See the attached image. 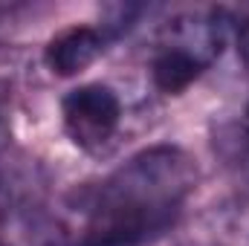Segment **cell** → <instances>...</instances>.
<instances>
[{
	"instance_id": "cell-7",
	"label": "cell",
	"mask_w": 249,
	"mask_h": 246,
	"mask_svg": "<svg viewBox=\"0 0 249 246\" xmlns=\"http://www.w3.org/2000/svg\"><path fill=\"white\" fill-rule=\"evenodd\" d=\"M235 47H238V58L241 64L249 70V18H244L238 23V32H235Z\"/></svg>"
},
{
	"instance_id": "cell-1",
	"label": "cell",
	"mask_w": 249,
	"mask_h": 246,
	"mask_svg": "<svg viewBox=\"0 0 249 246\" xmlns=\"http://www.w3.org/2000/svg\"><path fill=\"white\" fill-rule=\"evenodd\" d=\"M197 162L177 145H151L105 180L70 194L64 246H145L180 214L197 185Z\"/></svg>"
},
{
	"instance_id": "cell-8",
	"label": "cell",
	"mask_w": 249,
	"mask_h": 246,
	"mask_svg": "<svg viewBox=\"0 0 249 246\" xmlns=\"http://www.w3.org/2000/svg\"><path fill=\"white\" fill-rule=\"evenodd\" d=\"M241 127L249 133V105H247V113H244V122H241Z\"/></svg>"
},
{
	"instance_id": "cell-2",
	"label": "cell",
	"mask_w": 249,
	"mask_h": 246,
	"mask_svg": "<svg viewBox=\"0 0 249 246\" xmlns=\"http://www.w3.org/2000/svg\"><path fill=\"white\" fill-rule=\"evenodd\" d=\"M61 122L75 148L102 151L122 124V99L107 84H78L61 99Z\"/></svg>"
},
{
	"instance_id": "cell-3",
	"label": "cell",
	"mask_w": 249,
	"mask_h": 246,
	"mask_svg": "<svg viewBox=\"0 0 249 246\" xmlns=\"http://www.w3.org/2000/svg\"><path fill=\"white\" fill-rule=\"evenodd\" d=\"M0 246H64L61 214L29 191L12 197L0 211Z\"/></svg>"
},
{
	"instance_id": "cell-4",
	"label": "cell",
	"mask_w": 249,
	"mask_h": 246,
	"mask_svg": "<svg viewBox=\"0 0 249 246\" xmlns=\"http://www.w3.org/2000/svg\"><path fill=\"white\" fill-rule=\"evenodd\" d=\"M180 246H249V203H220L197 214L183 229Z\"/></svg>"
},
{
	"instance_id": "cell-6",
	"label": "cell",
	"mask_w": 249,
	"mask_h": 246,
	"mask_svg": "<svg viewBox=\"0 0 249 246\" xmlns=\"http://www.w3.org/2000/svg\"><path fill=\"white\" fill-rule=\"evenodd\" d=\"M209 67L197 61L191 53H186L177 44L168 41H157L154 44V55H151V81L160 93L165 96H180L206 72Z\"/></svg>"
},
{
	"instance_id": "cell-5",
	"label": "cell",
	"mask_w": 249,
	"mask_h": 246,
	"mask_svg": "<svg viewBox=\"0 0 249 246\" xmlns=\"http://www.w3.org/2000/svg\"><path fill=\"white\" fill-rule=\"evenodd\" d=\"M107 35L99 26H67L58 35H53L44 47V64L50 67L53 75L58 78H72L84 72L90 64L105 53Z\"/></svg>"
}]
</instances>
